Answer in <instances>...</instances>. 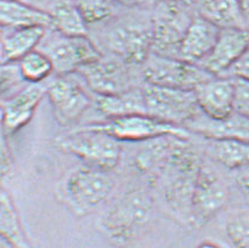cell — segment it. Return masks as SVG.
<instances>
[{"instance_id": "obj_29", "label": "cell", "mask_w": 249, "mask_h": 248, "mask_svg": "<svg viewBox=\"0 0 249 248\" xmlns=\"http://www.w3.org/2000/svg\"><path fill=\"white\" fill-rule=\"evenodd\" d=\"M235 97H234V111L249 117V81L234 79Z\"/></svg>"}, {"instance_id": "obj_42", "label": "cell", "mask_w": 249, "mask_h": 248, "mask_svg": "<svg viewBox=\"0 0 249 248\" xmlns=\"http://www.w3.org/2000/svg\"><path fill=\"white\" fill-rule=\"evenodd\" d=\"M158 1H166V0H158Z\"/></svg>"}, {"instance_id": "obj_22", "label": "cell", "mask_w": 249, "mask_h": 248, "mask_svg": "<svg viewBox=\"0 0 249 248\" xmlns=\"http://www.w3.org/2000/svg\"><path fill=\"white\" fill-rule=\"evenodd\" d=\"M94 105L106 120L134 114H146L142 89L132 88L118 94L96 95Z\"/></svg>"}, {"instance_id": "obj_26", "label": "cell", "mask_w": 249, "mask_h": 248, "mask_svg": "<svg viewBox=\"0 0 249 248\" xmlns=\"http://www.w3.org/2000/svg\"><path fill=\"white\" fill-rule=\"evenodd\" d=\"M18 66L21 79L28 83H42L54 71L51 60L39 50L22 57Z\"/></svg>"}, {"instance_id": "obj_32", "label": "cell", "mask_w": 249, "mask_h": 248, "mask_svg": "<svg viewBox=\"0 0 249 248\" xmlns=\"http://www.w3.org/2000/svg\"><path fill=\"white\" fill-rule=\"evenodd\" d=\"M224 76L249 81V46L247 50L245 51V53L242 54V56L239 59V61Z\"/></svg>"}, {"instance_id": "obj_8", "label": "cell", "mask_w": 249, "mask_h": 248, "mask_svg": "<svg viewBox=\"0 0 249 248\" xmlns=\"http://www.w3.org/2000/svg\"><path fill=\"white\" fill-rule=\"evenodd\" d=\"M89 126L107 132L118 142H147L166 136L179 137L182 140L190 137V131L184 126L163 122L147 114H134L111 118L104 122L89 124Z\"/></svg>"}, {"instance_id": "obj_7", "label": "cell", "mask_w": 249, "mask_h": 248, "mask_svg": "<svg viewBox=\"0 0 249 248\" xmlns=\"http://www.w3.org/2000/svg\"><path fill=\"white\" fill-rule=\"evenodd\" d=\"M142 93L146 114L163 122L185 128L186 124L200 114L195 90L159 87L145 83Z\"/></svg>"}, {"instance_id": "obj_14", "label": "cell", "mask_w": 249, "mask_h": 248, "mask_svg": "<svg viewBox=\"0 0 249 248\" xmlns=\"http://www.w3.org/2000/svg\"><path fill=\"white\" fill-rule=\"evenodd\" d=\"M248 46L249 28L220 30L212 51L198 66L213 76H224L239 61Z\"/></svg>"}, {"instance_id": "obj_21", "label": "cell", "mask_w": 249, "mask_h": 248, "mask_svg": "<svg viewBox=\"0 0 249 248\" xmlns=\"http://www.w3.org/2000/svg\"><path fill=\"white\" fill-rule=\"evenodd\" d=\"M47 28L43 26L7 30L0 42L2 54L7 63L19 62L22 57L36 51L42 41Z\"/></svg>"}, {"instance_id": "obj_30", "label": "cell", "mask_w": 249, "mask_h": 248, "mask_svg": "<svg viewBox=\"0 0 249 248\" xmlns=\"http://www.w3.org/2000/svg\"><path fill=\"white\" fill-rule=\"evenodd\" d=\"M21 80L18 65L16 66L13 63L0 65V95L7 93Z\"/></svg>"}, {"instance_id": "obj_19", "label": "cell", "mask_w": 249, "mask_h": 248, "mask_svg": "<svg viewBox=\"0 0 249 248\" xmlns=\"http://www.w3.org/2000/svg\"><path fill=\"white\" fill-rule=\"evenodd\" d=\"M0 25L6 30L31 26L51 27V17L24 0H0Z\"/></svg>"}, {"instance_id": "obj_34", "label": "cell", "mask_w": 249, "mask_h": 248, "mask_svg": "<svg viewBox=\"0 0 249 248\" xmlns=\"http://www.w3.org/2000/svg\"><path fill=\"white\" fill-rule=\"evenodd\" d=\"M24 1L32 5V6L39 8V10L45 11V12L48 13L49 8L53 5L54 0H24Z\"/></svg>"}, {"instance_id": "obj_27", "label": "cell", "mask_w": 249, "mask_h": 248, "mask_svg": "<svg viewBox=\"0 0 249 248\" xmlns=\"http://www.w3.org/2000/svg\"><path fill=\"white\" fill-rule=\"evenodd\" d=\"M226 235L233 248H249V209L240 210L228 218Z\"/></svg>"}, {"instance_id": "obj_31", "label": "cell", "mask_w": 249, "mask_h": 248, "mask_svg": "<svg viewBox=\"0 0 249 248\" xmlns=\"http://www.w3.org/2000/svg\"><path fill=\"white\" fill-rule=\"evenodd\" d=\"M11 166H12V155L7 143V134L0 122V178L4 177L10 171Z\"/></svg>"}, {"instance_id": "obj_15", "label": "cell", "mask_w": 249, "mask_h": 248, "mask_svg": "<svg viewBox=\"0 0 249 248\" xmlns=\"http://www.w3.org/2000/svg\"><path fill=\"white\" fill-rule=\"evenodd\" d=\"M195 93L201 114L210 120H226L234 112L235 88L231 77L214 76L201 83Z\"/></svg>"}, {"instance_id": "obj_41", "label": "cell", "mask_w": 249, "mask_h": 248, "mask_svg": "<svg viewBox=\"0 0 249 248\" xmlns=\"http://www.w3.org/2000/svg\"><path fill=\"white\" fill-rule=\"evenodd\" d=\"M1 120H2V108L0 106V122H1Z\"/></svg>"}, {"instance_id": "obj_23", "label": "cell", "mask_w": 249, "mask_h": 248, "mask_svg": "<svg viewBox=\"0 0 249 248\" xmlns=\"http://www.w3.org/2000/svg\"><path fill=\"white\" fill-rule=\"evenodd\" d=\"M51 27L69 36H83L88 33V25L77 10L74 0H54L48 11Z\"/></svg>"}, {"instance_id": "obj_12", "label": "cell", "mask_w": 249, "mask_h": 248, "mask_svg": "<svg viewBox=\"0 0 249 248\" xmlns=\"http://www.w3.org/2000/svg\"><path fill=\"white\" fill-rule=\"evenodd\" d=\"M228 189L215 172L201 166L191 203V221L204 224L225 206Z\"/></svg>"}, {"instance_id": "obj_39", "label": "cell", "mask_w": 249, "mask_h": 248, "mask_svg": "<svg viewBox=\"0 0 249 248\" xmlns=\"http://www.w3.org/2000/svg\"><path fill=\"white\" fill-rule=\"evenodd\" d=\"M6 31H7L6 28H4L1 25H0V42H1L2 37L5 36V34H6Z\"/></svg>"}, {"instance_id": "obj_16", "label": "cell", "mask_w": 249, "mask_h": 248, "mask_svg": "<svg viewBox=\"0 0 249 248\" xmlns=\"http://www.w3.org/2000/svg\"><path fill=\"white\" fill-rule=\"evenodd\" d=\"M46 94L47 87L42 83H30L5 102L2 106L1 124L7 136L30 122Z\"/></svg>"}, {"instance_id": "obj_2", "label": "cell", "mask_w": 249, "mask_h": 248, "mask_svg": "<svg viewBox=\"0 0 249 248\" xmlns=\"http://www.w3.org/2000/svg\"><path fill=\"white\" fill-rule=\"evenodd\" d=\"M59 144L65 151L82 159L86 165L104 171L115 169L121 160V142L89 125L68 132L60 138Z\"/></svg>"}, {"instance_id": "obj_4", "label": "cell", "mask_w": 249, "mask_h": 248, "mask_svg": "<svg viewBox=\"0 0 249 248\" xmlns=\"http://www.w3.org/2000/svg\"><path fill=\"white\" fill-rule=\"evenodd\" d=\"M195 17L187 0L158 1L152 17V53L178 57L180 42Z\"/></svg>"}, {"instance_id": "obj_18", "label": "cell", "mask_w": 249, "mask_h": 248, "mask_svg": "<svg viewBox=\"0 0 249 248\" xmlns=\"http://www.w3.org/2000/svg\"><path fill=\"white\" fill-rule=\"evenodd\" d=\"M219 33L216 26L196 16L179 46L178 59L198 65L212 51Z\"/></svg>"}, {"instance_id": "obj_5", "label": "cell", "mask_w": 249, "mask_h": 248, "mask_svg": "<svg viewBox=\"0 0 249 248\" xmlns=\"http://www.w3.org/2000/svg\"><path fill=\"white\" fill-rule=\"evenodd\" d=\"M109 171L86 165L69 175L63 185V197L80 214H88L108 200L114 190Z\"/></svg>"}, {"instance_id": "obj_9", "label": "cell", "mask_w": 249, "mask_h": 248, "mask_svg": "<svg viewBox=\"0 0 249 248\" xmlns=\"http://www.w3.org/2000/svg\"><path fill=\"white\" fill-rule=\"evenodd\" d=\"M143 77L147 85L196 90L214 76L195 63L151 53L143 63Z\"/></svg>"}, {"instance_id": "obj_38", "label": "cell", "mask_w": 249, "mask_h": 248, "mask_svg": "<svg viewBox=\"0 0 249 248\" xmlns=\"http://www.w3.org/2000/svg\"><path fill=\"white\" fill-rule=\"evenodd\" d=\"M0 248H17V247H14L11 242H8L7 240H5L4 238L0 236Z\"/></svg>"}, {"instance_id": "obj_17", "label": "cell", "mask_w": 249, "mask_h": 248, "mask_svg": "<svg viewBox=\"0 0 249 248\" xmlns=\"http://www.w3.org/2000/svg\"><path fill=\"white\" fill-rule=\"evenodd\" d=\"M185 128L211 141H235L249 144V117L234 111L222 121H213L200 114Z\"/></svg>"}, {"instance_id": "obj_11", "label": "cell", "mask_w": 249, "mask_h": 248, "mask_svg": "<svg viewBox=\"0 0 249 248\" xmlns=\"http://www.w3.org/2000/svg\"><path fill=\"white\" fill-rule=\"evenodd\" d=\"M47 94L56 120L63 125L77 121L94 100L80 83L68 75H59L47 87Z\"/></svg>"}, {"instance_id": "obj_20", "label": "cell", "mask_w": 249, "mask_h": 248, "mask_svg": "<svg viewBox=\"0 0 249 248\" xmlns=\"http://www.w3.org/2000/svg\"><path fill=\"white\" fill-rule=\"evenodd\" d=\"M198 16L219 28H249L239 0H198Z\"/></svg>"}, {"instance_id": "obj_37", "label": "cell", "mask_w": 249, "mask_h": 248, "mask_svg": "<svg viewBox=\"0 0 249 248\" xmlns=\"http://www.w3.org/2000/svg\"><path fill=\"white\" fill-rule=\"evenodd\" d=\"M198 248H222V247H220L219 245H216V244H213V242L206 241V242H202V244Z\"/></svg>"}, {"instance_id": "obj_3", "label": "cell", "mask_w": 249, "mask_h": 248, "mask_svg": "<svg viewBox=\"0 0 249 248\" xmlns=\"http://www.w3.org/2000/svg\"><path fill=\"white\" fill-rule=\"evenodd\" d=\"M48 56L57 75H71L103 55L87 35L69 36L47 28L36 48Z\"/></svg>"}, {"instance_id": "obj_1", "label": "cell", "mask_w": 249, "mask_h": 248, "mask_svg": "<svg viewBox=\"0 0 249 248\" xmlns=\"http://www.w3.org/2000/svg\"><path fill=\"white\" fill-rule=\"evenodd\" d=\"M200 168L198 157L187 148L186 141H181L158 172L167 205L175 212L189 215L190 220L192 195Z\"/></svg>"}, {"instance_id": "obj_13", "label": "cell", "mask_w": 249, "mask_h": 248, "mask_svg": "<svg viewBox=\"0 0 249 248\" xmlns=\"http://www.w3.org/2000/svg\"><path fill=\"white\" fill-rule=\"evenodd\" d=\"M126 63L116 57L102 55L90 65L80 69L88 87L96 95H112L130 90L131 80Z\"/></svg>"}, {"instance_id": "obj_35", "label": "cell", "mask_w": 249, "mask_h": 248, "mask_svg": "<svg viewBox=\"0 0 249 248\" xmlns=\"http://www.w3.org/2000/svg\"><path fill=\"white\" fill-rule=\"evenodd\" d=\"M116 4H121L123 6H128V7H137V6H142L145 2H147V0H115Z\"/></svg>"}, {"instance_id": "obj_25", "label": "cell", "mask_w": 249, "mask_h": 248, "mask_svg": "<svg viewBox=\"0 0 249 248\" xmlns=\"http://www.w3.org/2000/svg\"><path fill=\"white\" fill-rule=\"evenodd\" d=\"M215 159L231 170L249 166V144L235 141H212Z\"/></svg>"}, {"instance_id": "obj_28", "label": "cell", "mask_w": 249, "mask_h": 248, "mask_svg": "<svg viewBox=\"0 0 249 248\" xmlns=\"http://www.w3.org/2000/svg\"><path fill=\"white\" fill-rule=\"evenodd\" d=\"M87 25H94L109 19L115 10V0H74Z\"/></svg>"}, {"instance_id": "obj_24", "label": "cell", "mask_w": 249, "mask_h": 248, "mask_svg": "<svg viewBox=\"0 0 249 248\" xmlns=\"http://www.w3.org/2000/svg\"><path fill=\"white\" fill-rule=\"evenodd\" d=\"M0 236L17 248H31L12 198L0 186Z\"/></svg>"}, {"instance_id": "obj_33", "label": "cell", "mask_w": 249, "mask_h": 248, "mask_svg": "<svg viewBox=\"0 0 249 248\" xmlns=\"http://www.w3.org/2000/svg\"><path fill=\"white\" fill-rule=\"evenodd\" d=\"M239 174L236 176V183L240 191L242 192L247 203L249 204V166L237 170Z\"/></svg>"}, {"instance_id": "obj_40", "label": "cell", "mask_w": 249, "mask_h": 248, "mask_svg": "<svg viewBox=\"0 0 249 248\" xmlns=\"http://www.w3.org/2000/svg\"><path fill=\"white\" fill-rule=\"evenodd\" d=\"M4 63H7V62H6V60H5L4 54H2L1 47H0V65H4Z\"/></svg>"}, {"instance_id": "obj_6", "label": "cell", "mask_w": 249, "mask_h": 248, "mask_svg": "<svg viewBox=\"0 0 249 248\" xmlns=\"http://www.w3.org/2000/svg\"><path fill=\"white\" fill-rule=\"evenodd\" d=\"M151 212V197L143 190H132L112 205L103 217V230L111 240L124 244L131 240L137 230L147 223Z\"/></svg>"}, {"instance_id": "obj_36", "label": "cell", "mask_w": 249, "mask_h": 248, "mask_svg": "<svg viewBox=\"0 0 249 248\" xmlns=\"http://www.w3.org/2000/svg\"><path fill=\"white\" fill-rule=\"evenodd\" d=\"M239 1H240V5H241L246 22H247V26L249 27V0H239Z\"/></svg>"}, {"instance_id": "obj_10", "label": "cell", "mask_w": 249, "mask_h": 248, "mask_svg": "<svg viewBox=\"0 0 249 248\" xmlns=\"http://www.w3.org/2000/svg\"><path fill=\"white\" fill-rule=\"evenodd\" d=\"M107 45L126 65H143L152 53V20L118 22L109 31Z\"/></svg>"}]
</instances>
